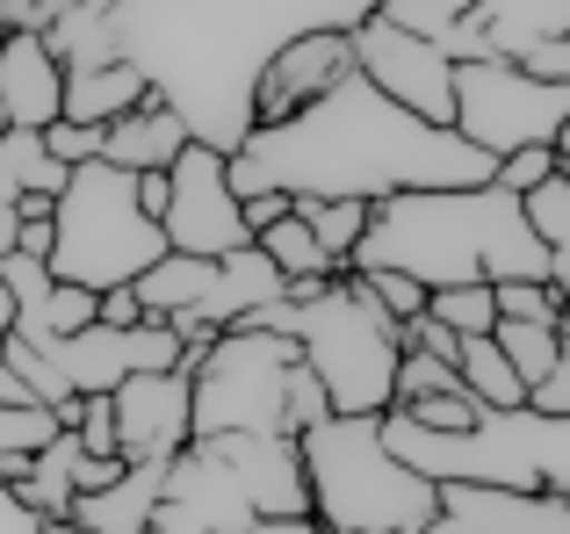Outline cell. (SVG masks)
Returning a JSON list of instances; mask_svg holds the SVG:
<instances>
[{
  "mask_svg": "<svg viewBox=\"0 0 570 534\" xmlns=\"http://www.w3.org/2000/svg\"><path fill=\"white\" fill-rule=\"evenodd\" d=\"M499 159L462 145L448 123H419L390 95L347 72L318 101L289 109L282 123H253L224 152V188L232 196H318V202H383L404 188H476Z\"/></svg>",
  "mask_w": 570,
  "mask_h": 534,
  "instance_id": "6da1fadb",
  "label": "cell"
},
{
  "mask_svg": "<svg viewBox=\"0 0 570 534\" xmlns=\"http://www.w3.org/2000/svg\"><path fill=\"white\" fill-rule=\"evenodd\" d=\"M368 14L376 0H109V37L195 145L232 152L253 130L267 58L304 29H354Z\"/></svg>",
  "mask_w": 570,
  "mask_h": 534,
  "instance_id": "7a4b0ae2",
  "label": "cell"
},
{
  "mask_svg": "<svg viewBox=\"0 0 570 534\" xmlns=\"http://www.w3.org/2000/svg\"><path fill=\"white\" fill-rule=\"evenodd\" d=\"M347 267H397V275L448 289V281H505L534 275L570 296V260H557L520 217V196L499 181L476 188H404L368 202V225L354 239Z\"/></svg>",
  "mask_w": 570,
  "mask_h": 534,
  "instance_id": "3957f363",
  "label": "cell"
},
{
  "mask_svg": "<svg viewBox=\"0 0 570 534\" xmlns=\"http://www.w3.org/2000/svg\"><path fill=\"white\" fill-rule=\"evenodd\" d=\"M304 506L325 534H419L441 513V484L404 469L376 412H325L296 434Z\"/></svg>",
  "mask_w": 570,
  "mask_h": 534,
  "instance_id": "277c9868",
  "label": "cell"
},
{
  "mask_svg": "<svg viewBox=\"0 0 570 534\" xmlns=\"http://www.w3.org/2000/svg\"><path fill=\"white\" fill-rule=\"evenodd\" d=\"M246 325L296 339V362L318 376L333 412H383L390 405V368H397V325L376 310V296L362 289V275H325L296 281L282 304H261Z\"/></svg>",
  "mask_w": 570,
  "mask_h": 534,
  "instance_id": "5b68a950",
  "label": "cell"
},
{
  "mask_svg": "<svg viewBox=\"0 0 570 534\" xmlns=\"http://www.w3.org/2000/svg\"><path fill=\"white\" fill-rule=\"evenodd\" d=\"M383 441L426 484H499V492H570V419L528 405H484L462 434H426L397 405L376 412Z\"/></svg>",
  "mask_w": 570,
  "mask_h": 534,
  "instance_id": "8992f818",
  "label": "cell"
},
{
  "mask_svg": "<svg viewBox=\"0 0 570 534\" xmlns=\"http://www.w3.org/2000/svg\"><path fill=\"white\" fill-rule=\"evenodd\" d=\"M167 254V231L138 210L130 174L109 159H80L51 196V281H80V289H124Z\"/></svg>",
  "mask_w": 570,
  "mask_h": 534,
  "instance_id": "52a82bcc",
  "label": "cell"
},
{
  "mask_svg": "<svg viewBox=\"0 0 570 534\" xmlns=\"http://www.w3.org/2000/svg\"><path fill=\"white\" fill-rule=\"evenodd\" d=\"M296 339L267 325H224L188 362V441L203 434H282V390Z\"/></svg>",
  "mask_w": 570,
  "mask_h": 534,
  "instance_id": "ba28073f",
  "label": "cell"
},
{
  "mask_svg": "<svg viewBox=\"0 0 570 534\" xmlns=\"http://www.w3.org/2000/svg\"><path fill=\"white\" fill-rule=\"evenodd\" d=\"M448 130L462 145H476L484 159H505L520 145H557V138H570V87L534 80L513 58H455Z\"/></svg>",
  "mask_w": 570,
  "mask_h": 534,
  "instance_id": "9c48e42d",
  "label": "cell"
},
{
  "mask_svg": "<svg viewBox=\"0 0 570 534\" xmlns=\"http://www.w3.org/2000/svg\"><path fill=\"white\" fill-rule=\"evenodd\" d=\"M347 37H354V72H362L376 95H390L397 109H412L419 123H448V109H455V58H448L441 43L412 37V29L383 22V14L354 22Z\"/></svg>",
  "mask_w": 570,
  "mask_h": 534,
  "instance_id": "30bf717a",
  "label": "cell"
},
{
  "mask_svg": "<svg viewBox=\"0 0 570 534\" xmlns=\"http://www.w3.org/2000/svg\"><path fill=\"white\" fill-rule=\"evenodd\" d=\"M159 231H167L174 254H238L246 239V217H238V196L224 188V152H209V145H181L167 167V210H159Z\"/></svg>",
  "mask_w": 570,
  "mask_h": 534,
  "instance_id": "8fae6325",
  "label": "cell"
},
{
  "mask_svg": "<svg viewBox=\"0 0 570 534\" xmlns=\"http://www.w3.org/2000/svg\"><path fill=\"white\" fill-rule=\"evenodd\" d=\"M116 405V455L124 463H167L188 448V368H145L109 390Z\"/></svg>",
  "mask_w": 570,
  "mask_h": 534,
  "instance_id": "7c38bea8",
  "label": "cell"
},
{
  "mask_svg": "<svg viewBox=\"0 0 570 534\" xmlns=\"http://www.w3.org/2000/svg\"><path fill=\"white\" fill-rule=\"evenodd\" d=\"M347 72H354V37L347 29H304V37H289L261 66V80H253V123H282L289 109L318 101L325 87L347 80Z\"/></svg>",
  "mask_w": 570,
  "mask_h": 534,
  "instance_id": "4fadbf2b",
  "label": "cell"
},
{
  "mask_svg": "<svg viewBox=\"0 0 570 534\" xmlns=\"http://www.w3.org/2000/svg\"><path fill=\"white\" fill-rule=\"evenodd\" d=\"M209 448L232 463L238 492H246L253 521H289L304 506V463H296V441L289 434H203Z\"/></svg>",
  "mask_w": 570,
  "mask_h": 534,
  "instance_id": "5bb4252c",
  "label": "cell"
},
{
  "mask_svg": "<svg viewBox=\"0 0 570 534\" xmlns=\"http://www.w3.org/2000/svg\"><path fill=\"white\" fill-rule=\"evenodd\" d=\"M441 506L470 534H570V492H499V484H441Z\"/></svg>",
  "mask_w": 570,
  "mask_h": 534,
  "instance_id": "9a60e30c",
  "label": "cell"
},
{
  "mask_svg": "<svg viewBox=\"0 0 570 534\" xmlns=\"http://www.w3.org/2000/svg\"><path fill=\"white\" fill-rule=\"evenodd\" d=\"M58 87H66V66L51 58L43 29H8L0 37V116L14 130H43L58 116Z\"/></svg>",
  "mask_w": 570,
  "mask_h": 534,
  "instance_id": "2e32d148",
  "label": "cell"
},
{
  "mask_svg": "<svg viewBox=\"0 0 570 534\" xmlns=\"http://www.w3.org/2000/svg\"><path fill=\"white\" fill-rule=\"evenodd\" d=\"M181 145H188V123L159 95H145L138 109H124L116 123H101V159L124 167V174H167Z\"/></svg>",
  "mask_w": 570,
  "mask_h": 534,
  "instance_id": "e0dca14e",
  "label": "cell"
},
{
  "mask_svg": "<svg viewBox=\"0 0 570 534\" xmlns=\"http://www.w3.org/2000/svg\"><path fill=\"white\" fill-rule=\"evenodd\" d=\"M167 463H124V477L72 498V534H138L159 506Z\"/></svg>",
  "mask_w": 570,
  "mask_h": 534,
  "instance_id": "ac0fdd59",
  "label": "cell"
},
{
  "mask_svg": "<svg viewBox=\"0 0 570 534\" xmlns=\"http://www.w3.org/2000/svg\"><path fill=\"white\" fill-rule=\"evenodd\" d=\"M58 362V376H66L72 397H109L116 383L130 376V333L124 325H80V333H66L58 347H43Z\"/></svg>",
  "mask_w": 570,
  "mask_h": 534,
  "instance_id": "d6986e66",
  "label": "cell"
},
{
  "mask_svg": "<svg viewBox=\"0 0 570 534\" xmlns=\"http://www.w3.org/2000/svg\"><path fill=\"white\" fill-rule=\"evenodd\" d=\"M145 95H153V87H145V72L130 66V58H109V66H72L66 87H58V116H72V123H116V116L138 109Z\"/></svg>",
  "mask_w": 570,
  "mask_h": 534,
  "instance_id": "ffe728a7",
  "label": "cell"
},
{
  "mask_svg": "<svg viewBox=\"0 0 570 534\" xmlns=\"http://www.w3.org/2000/svg\"><path fill=\"white\" fill-rule=\"evenodd\" d=\"M209 275H217V260L174 254V246H167V254H159L138 281H130V296L145 304V318H181V310H195V296L209 289Z\"/></svg>",
  "mask_w": 570,
  "mask_h": 534,
  "instance_id": "44dd1931",
  "label": "cell"
},
{
  "mask_svg": "<svg viewBox=\"0 0 570 534\" xmlns=\"http://www.w3.org/2000/svg\"><path fill=\"white\" fill-rule=\"evenodd\" d=\"M491 339H499L505 368L520 376V397H528V383H542L549 368L570 354V325H528V318H499L491 325Z\"/></svg>",
  "mask_w": 570,
  "mask_h": 534,
  "instance_id": "7402d4cb",
  "label": "cell"
},
{
  "mask_svg": "<svg viewBox=\"0 0 570 534\" xmlns=\"http://www.w3.org/2000/svg\"><path fill=\"white\" fill-rule=\"evenodd\" d=\"M253 246L275 260V275L289 281V289H296V281H325V275H340V267L325 260V246L304 231V217H275L267 231H253Z\"/></svg>",
  "mask_w": 570,
  "mask_h": 534,
  "instance_id": "603a6c76",
  "label": "cell"
},
{
  "mask_svg": "<svg viewBox=\"0 0 570 534\" xmlns=\"http://www.w3.org/2000/svg\"><path fill=\"white\" fill-rule=\"evenodd\" d=\"M72 167H58L51 152L37 145V130H0V202H14L22 188H43V196H58V181H66Z\"/></svg>",
  "mask_w": 570,
  "mask_h": 534,
  "instance_id": "cb8c5ba5",
  "label": "cell"
},
{
  "mask_svg": "<svg viewBox=\"0 0 570 534\" xmlns=\"http://www.w3.org/2000/svg\"><path fill=\"white\" fill-rule=\"evenodd\" d=\"M289 217H304V231L325 246V260L333 267H347L354 254V239H362V225H368V202H318V196H289Z\"/></svg>",
  "mask_w": 570,
  "mask_h": 534,
  "instance_id": "d4e9b609",
  "label": "cell"
},
{
  "mask_svg": "<svg viewBox=\"0 0 570 534\" xmlns=\"http://www.w3.org/2000/svg\"><path fill=\"white\" fill-rule=\"evenodd\" d=\"M455 376H462V390H470L476 405H520V376L505 368V354H499V339H491V333L462 339Z\"/></svg>",
  "mask_w": 570,
  "mask_h": 534,
  "instance_id": "484cf974",
  "label": "cell"
},
{
  "mask_svg": "<svg viewBox=\"0 0 570 534\" xmlns=\"http://www.w3.org/2000/svg\"><path fill=\"white\" fill-rule=\"evenodd\" d=\"M520 217H528V231L549 246L557 260H570V167L542 174V181L520 196Z\"/></svg>",
  "mask_w": 570,
  "mask_h": 534,
  "instance_id": "4316f807",
  "label": "cell"
},
{
  "mask_svg": "<svg viewBox=\"0 0 570 534\" xmlns=\"http://www.w3.org/2000/svg\"><path fill=\"white\" fill-rule=\"evenodd\" d=\"M426 318H441L455 339H476L499 325V304H491V281H448V289H426Z\"/></svg>",
  "mask_w": 570,
  "mask_h": 534,
  "instance_id": "83f0119b",
  "label": "cell"
},
{
  "mask_svg": "<svg viewBox=\"0 0 570 534\" xmlns=\"http://www.w3.org/2000/svg\"><path fill=\"white\" fill-rule=\"evenodd\" d=\"M58 434V419L43 405H0V477H22V463Z\"/></svg>",
  "mask_w": 570,
  "mask_h": 534,
  "instance_id": "f1b7e54d",
  "label": "cell"
},
{
  "mask_svg": "<svg viewBox=\"0 0 570 534\" xmlns=\"http://www.w3.org/2000/svg\"><path fill=\"white\" fill-rule=\"evenodd\" d=\"M491 304H499V318L570 325V318H563V289H557V281H534V275H505V281H491Z\"/></svg>",
  "mask_w": 570,
  "mask_h": 534,
  "instance_id": "f546056e",
  "label": "cell"
},
{
  "mask_svg": "<svg viewBox=\"0 0 570 534\" xmlns=\"http://www.w3.org/2000/svg\"><path fill=\"white\" fill-rule=\"evenodd\" d=\"M347 275H362V289L376 296V310H383L390 325H404V318H419V310H426V281L397 275V267H347Z\"/></svg>",
  "mask_w": 570,
  "mask_h": 534,
  "instance_id": "4dcf8cb0",
  "label": "cell"
},
{
  "mask_svg": "<svg viewBox=\"0 0 570 534\" xmlns=\"http://www.w3.org/2000/svg\"><path fill=\"white\" fill-rule=\"evenodd\" d=\"M397 412L412 426H426V434H462V426H470L484 405H476L470 390H441V397H412V405H397Z\"/></svg>",
  "mask_w": 570,
  "mask_h": 534,
  "instance_id": "1f68e13d",
  "label": "cell"
},
{
  "mask_svg": "<svg viewBox=\"0 0 570 534\" xmlns=\"http://www.w3.org/2000/svg\"><path fill=\"white\" fill-rule=\"evenodd\" d=\"M37 145L58 159V167H80V159H101V123H72V116H51L37 130Z\"/></svg>",
  "mask_w": 570,
  "mask_h": 534,
  "instance_id": "d6a6232c",
  "label": "cell"
},
{
  "mask_svg": "<svg viewBox=\"0 0 570 534\" xmlns=\"http://www.w3.org/2000/svg\"><path fill=\"white\" fill-rule=\"evenodd\" d=\"M325 412H333V405H325V390H318V376H311V368L304 362H296L289 368V390H282V434H304V426H318L325 419Z\"/></svg>",
  "mask_w": 570,
  "mask_h": 534,
  "instance_id": "836d02e7",
  "label": "cell"
},
{
  "mask_svg": "<svg viewBox=\"0 0 570 534\" xmlns=\"http://www.w3.org/2000/svg\"><path fill=\"white\" fill-rule=\"evenodd\" d=\"M72 441H80L87 455H116V405H109V397H80V412H72Z\"/></svg>",
  "mask_w": 570,
  "mask_h": 534,
  "instance_id": "e575fe53",
  "label": "cell"
},
{
  "mask_svg": "<svg viewBox=\"0 0 570 534\" xmlns=\"http://www.w3.org/2000/svg\"><path fill=\"white\" fill-rule=\"evenodd\" d=\"M528 412H542V419H570V354L557 368H549L542 383H528V397H520Z\"/></svg>",
  "mask_w": 570,
  "mask_h": 534,
  "instance_id": "d590c367",
  "label": "cell"
},
{
  "mask_svg": "<svg viewBox=\"0 0 570 534\" xmlns=\"http://www.w3.org/2000/svg\"><path fill=\"white\" fill-rule=\"evenodd\" d=\"M116 477H124V455H72V498H80V492H101V484H116Z\"/></svg>",
  "mask_w": 570,
  "mask_h": 534,
  "instance_id": "8d00e7d4",
  "label": "cell"
},
{
  "mask_svg": "<svg viewBox=\"0 0 570 534\" xmlns=\"http://www.w3.org/2000/svg\"><path fill=\"white\" fill-rule=\"evenodd\" d=\"M238 217H246V239H253V231H267L275 217H289V196H282V188H261V196H238Z\"/></svg>",
  "mask_w": 570,
  "mask_h": 534,
  "instance_id": "74e56055",
  "label": "cell"
},
{
  "mask_svg": "<svg viewBox=\"0 0 570 534\" xmlns=\"http://www.w3.org/2000/svg\"><path fill=\"white\" fill-rule=\"evenodd\" d=\"M95 318H101V325H138L145 304L130 296V281H124V289H95Z\"/></svg>",
  "mask_w": 570,
  "mask_h": 534,
  "instance_id": "f35d334b",
  "label": "cell"
},
{
  "mask_svg": "<svg viewBox=\"0 0 570 534\" xmlns=\"http://www.w3.org/2000/svg\"><path fill=\"white\" fill-rule=\"evenodd\" d=\"M0 534H58V527L43 521V513H29L22 498H14L8 484H0Z\"/></svg>",
  "mask_w": 570,
  "mask_h": 534,
  "instance_id": "ab89813d",
  "label": "cell"
},
{
  "mask_svg": "<svg viewBox=\"0 0 570 534\" xmlns=\"http://www.w3.org/2000/svg\"><path fill=\"white\" fill-rule=\"evenodd\" d=\"M138 534H209V527H203V521H188L181 506H167V498H159V506H153V521H145Z\"/></svg>",
  "mask_w": 570,
  "mask_h": 534,
  "instance_id": "60d3db41",
  "label": "cell"
},
{
  "mask_svg": "<svg viewBox=\"0 0 570 534\" xmlns=\"http://www.w3.org/2000/svg\"><path fill=\"white\" fill-rule=\"evenodd\" d=\"M130 196H138V210L159 225V210H167V174H130Z\"/></svg>",
  "mask_w": 570,
  "mask_h": 534,
  "instance_id": "b9f144b4",
  "label": "cell"
},
{
  "mask_svg": "<svg viewBox=\"0 0 570 534\" xmlns=\"http://www.w3.org/2000/svg\"><path fill=\"white\" fill-rule=\"evenodd\" d=\"M238 534H325V527L311 521V513H289V521H246Z\"/></svg>",
  "mask_w": 570,
  "mask_h": 534,
  "instance_id": "7bdbcfd3",
  "label": "cell"
},
{
  "mask_svg": "<svg viewBox=\"0 0 570 534\" xmlns=\"http://www.w3.org/2000/svg\"><path fill=\"white\" fill-rule=\"evenodd\" d=\"M14 225H22V217H14V202H0V254H14Z\"/></svg>",
  "mask_w": 570,
  "mask_h": 534,
  "instance_id": "ee69618b",
  "label": "cell"
},
{
  "mask_svg": "<svg viewBox=\"0 0 570 534\" xmlns=\"http://www.w3.org/2000/svg\"><path fill=\"white\" fill-rule=\"evenodd\" d=\"M419 534H470V527H462V521H455V513H448V506H441V513H433V521H426V527H419Z\"/></svg>",
  "mask_w": 570,
  "mask_h": 534,
  "instance_id": "f6af8a7d",
  "label": "cell"
},
{
  "mask_svg": "<svg viewBox=\"0 0 570 534\" xmlns=\"http://www.w3.org/2000/svg\"><path fill=\"white\" fill-rule=\"evenodd\" d=\"M8 325H14V296H8V281H0V339H8Z\"/></svg>",
  "mask_w": 570,
  "mask_h": 534,
  "instance_id": "bcb514c9",
  "label": "cell"
},
{
  "mask_svg": "<svg viewBox=\"0 0 570 534\" xmlns=\"http://www.w3.org/2000/svg\"><path fill=\"white\" fill-rule=\"evenodd\" d=\"M448 8H455V14H470V8H476V0H448Z\"/></svg>",
  "mask_w": 570,
  "mask_h": 534,
  "instance_id": "7dc6e473",
  "label": "cell"
},
{
  "mask_svg": "<svg viewBox=\"0 0 570 534\" xmlns=\"http://www.w3.org/2000/svg\"><path fill=\"white\" fill-rule=\"evenodd\" d=\"M0 130H8V116H0Z\"/></svg>",
  "mask_w": 570,
  "mask_h": 534,
  "instance_id": "c3c4849f",
  "label": "cell"
}]
</instances>
